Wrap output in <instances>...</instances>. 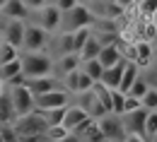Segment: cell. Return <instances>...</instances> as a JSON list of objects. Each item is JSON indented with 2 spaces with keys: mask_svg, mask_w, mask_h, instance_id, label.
<instances>
[{
  "mask_svg": "<svg viewBox=\"0 0 157 142\" xmlns=\"http://www.w3.org/2000/svg\"><path fill=\"white\" fill-rule=\"evenodd\" d=\"M87 118H90V116H87V111H85L82 106H78V104H75V106H68V108H65V118H63V125H65V128L73 133V130L78 128L80 123H85Z\"/></svg>",
  "mask_w": 157,
  "mask_h": 142,
  "instance_id": "e0dca14e",
  "label": "cell"
},
{
  "mask_svg": "<svg viewBox=\"0 0 157 142\" xmlns=\"http://www.w3.org/2000/svg\"><path fill=\"white\" fill-rule=\"evenodd\" d=\"M82 70L92 82H99L101 72H104V65L99 63V58H92V60H82Z\"/></svg>",
  "mask_w": 157,
  "mask_h": 142,
  "instance_id": "d4e9b609",
  "label": "cell"
},
{
  "mask_svg": "<svg viewBox=\"0 0 157 142\" xmlns=\"http://www.w3.org/2000/svg\"><path fill=\"white\" fill-rule=\"evenodd\" d=\"M15 58H20V48H15V46H10V43L2 41V48H0V65L15 60Z\"/></svg>",
  "mask_w": 157,
  "mask_h": 142,
  "instance_id": "d6a6232c",
  "label": "cell"
},
{
  "mask_svg": "<svg viewBox=\"0 0 157 142\" xmlns=\"http://www.w3.org/2000/svg\"><path fill=\"white\" fill-rule=\"evenodd\" d=\"M44 135H46V140H48V142H60L63 137H68V135H70V130L60 123V125H48Z\"/></svg>",
  "mask_w": 157,
  "mask_h": 142,
  "instance_id": "f546056e",
  "label": "cell"
},
{
  "mask_svg": "<svg viewBox=\"0 0 157 142\" xmlns=\"http://www.w3.org/2000/svg\"><path fill=\"white\" fill-rule=\"evenodd\" d=\"M20 142H46V135H20Z\"/></svg>",
  "mask_w": 157,
  "mask_h": 142,
  "instance_id": "b9f144b4",
  "label": "cell"
},
{
  "mask_svg": "<svg viewBox=\"0 0 157 142\" xmlns=\"http://www.w3.org/2000/svg\"><path fill=\"white\" fill-rule=\"evenodd\" d=\"M78 106H82L85 111H87V116L90 118H101V116H106V113H111V111H106V106L97 99V94L90 89V92H82V94H78Z\"/></svg>",
  "mask_w": 157,
  "mask_h": 142,
  "instance_id": "7c38bea8",
  "label": "cell"
},
{
  "mask_svg": "<svg viewBox=\"0 0 157 142\" xmlns=\"http://www.w3.org/2000/svg\"><path fill=\"white\" fill-rule=\"evenodd\" d=\"M24 27H27L24 20H7L2 24V29H0L2 31V41L15 46V48H22V43H24Z\"/></svg>",
  "mask_w": 157,
  "mask_h": 142,
  "instance_id": "9c48e42d",
  "label": "cell"
},
{
  "mask_svg": "<svg viewBox=\"0 0 157 142\" xmlns=\"http://www.w3.org/2000/svg\"><path fill=\"white\" fill-rule=\"evenodd\" d=\"M78 2H80V0H58V2H56V7H58L60 12H68V10H70V7H75Z\"/></svg>",
  "mask_w": 157,
  "mask_h": 142,
  "instance_id": "60d3db41",
  "label": "cell"
},
{
  "mask_svg": "<svg viewBox=\"0 0 157 142\" xmlns=\"http://www.w3.org/2000/svg\"><path fill=\"white\" fill-rule=\"evenodd\" d=\"M56 51H58V56L75 53V48H73V34L70 31H60V36L56 39Z\"/></svg>",
  "mask_w": 157,
  "mask_h": 142,
  "instance_id": "83f0119b",
  "label": "cell"
},
{
  "mask_svg": "<svg viewBox=\"0 0 157 142\" xmlns=\"http://www.w3.org/2000/svg\"><path fill=\"white\" fill-rule=\"evenodd\" d=\"M2 92H5V82L0 80V94H2Z\"/></svg>",
  "mask_w": 157,
  "mask_h": 142,
  "instance_id": "c3c4849f",
  "label": "cell"
},
{
  "mask_svg": "<svg viewBox=\"0 0 157 142\" xmlns=\"http://www.w3.org/2000/svg\"><path fill=\"white\" fill-rule=\"evenodd\" d=\"M15 118L17 116H15V108H12V101H10V92H2L0 94V125L12 123Z\"/></svg>",
  "mask_w": 157,
  "mask_h": 142,
  "instance_id": "44dd1931",
  "label": "cell"
},
{
  "mask_svg": "<svg viewBox=\"0 0 157 142\" xmlns=\"http://www.w3.org/2000/svg\"><path fill=\"white\" fill-rule=\"evenodd\" d=\"M65 108L68 106H60V108H46V111H39L41 118L46 121V125H60L63 118H65Z\"/></svg>",
  "mask_w": 157,
  "mask_h": 142,
  "instance_id": "484cf974",
  "label": "cell"
},
{
  "mask_svg": "<svg viewBox=\"0 0 157 142\" xmlns=\"http://www.w3.org/2000/svg\"><path fill=\"white\" fill-rule=\"evenodd\" d=\"M60 106H70V99H68V92L58 87L53 92H46V94H39L36 96V111H46V108H60Z\"/></svg>",
  "mask_w": 157,
  "mask_h": 142,
  "instance_id": "30bf717a",
  "label": "cell"
},
{
  "mask_svg": "<svg viewBox=\"0 0 157 142\" xmlns=\"http://www.w3.org/2000/svg\"><path fill=\"white\" fill-rule=\"evenodd\" d=\"M152 60V43L150 41H138L136 43V63L140 65V67H145L147 63Z\"/></svg>",
  "mask_w": 157,
  "mask_h": 142,
  "instance_id": "603a6c76",
  "label": "cell"
},
{
  "mask_svg": "<svg viewBox=\"0 0 157 142\" xmlns=\"http://www.w3.org/2000/svg\"><path fill=\"white\" fill-rule=\"evenodd\" d=\"M155 12H157V0H140V15L155 17Z\"/></svg>",
  "mask_w": 157,
  "mask_h": 142,
  "instance_id": "8d00e7d4",
  "label": "cell"
},
{
  "mask_svg": "<svg viewBox=\"0 0 157 142\" xmlns=\"http://www.w3.org/2000/svg\"><path fill=\"white\" fill-rule=\"evenodd\" d=\"M36 24L44 27L48 34H53V31H58L60 29V22H63V12H60L56 5H44L41 10H36Z\"/></svg>",
  "mask_w": 157,
  "mask_h": 142,
  "instance_id": "ba28073f",
  "label": "cell"
},
{
  "mask_svg": "<svg viewBox=\"0 0 157 142\" xmlns=\"http://www.w3.org/2000/svg\"><path fill=\"white\" fill-rule=\"evenodd\" d=\"M140 77V65L136 60H123V75H121V84H118V89L123 92V94H128V89L133 87V82Z\"/></svg>",
  "mask_w": 157,
  "mask_h": 142,
  "instance_id": "2e32d148",
  "label": "cell"
},
{
  "mask_svg": "<svg viewBox=\"0 0 157 142\" xmlns=\"http://www.w3.org/2000/svg\"><path fill=\"white\" fill-rule=\"evenodd\" d=\"M22 58V75L24 77H48L53 75V60L51 56H46L44 51H34V53H24Z\"/></svg>",
  "mask_w": 157,
  "mask_h": 142,
  "instance_id": "6da1fadb",
  "label": "cell"
},
{
  "mask_svg": "<svg viewBox=\"0 0 157 142\" xmlns=\"http://www.w3.org/2000/svg\"><path fill=\"white\" fill-rule=\"evenodd\" d=\"M104 142H111V140H104Z\"/></svg>",
  "mask_w": 157,
  "mask_h": 142,
  "instance_id": "db71d44e",
  "label": "cell"
},
{
  "mask_svg": "<svg viewBox=\"0 0 157 142\" xmlns=\"http://www.w3.org/2000/svg\"><path fill=\"white\" fill-rule=\"evenodd\" d=\"M5 2H7V0H0V12H2V7H5Z\"/></svg>",
  "mask_w": 157,
  "mask_h": 142,
  "instance_id": "681fc988",
  "label": "cell"
},
{
  "mask_svg": "<svg viewBox=\"0 0 157 142\" xmlns=\"http://www.w3.org/2000/svg\"><path fill=\"white\" fill-rule=\"evenodd\" d=\"M118 5H123V7H128V5H131V2H133V0H116Z\"/></svg>",
  "mask_w": 157,
  "mask_h": 142,
  "instance_id": "f6af8a7d",
  "label": "cell"
},
{
  "mask_svg": "<svg viewBox=\"0 0 157 142\" xmlns=\"http://www.w3.org/2000/svg\"><path fill=\"white\" fill-rule=\"evenodd\" d=\"M92 92L97 94L99 101L106 106V111H111V89H109L106 84H101V82H94V84H92Z\"/></svg>",
  "mask_w": 157,
  "mask_h": 142,
  "instance_id": "f1b7e54d",
  "label": "cell"
},
{
  "mask_svg": "<svg viewBox=\"0 0 157 142\" xmlns=\"http://www.w3.org/2000/svg\"><path fill=\"white\" fill-rule=\"evenodd\" d=\"M12 125H15V130L20 133V135H44L46 133V121L41 118L39 111H34V113H27V116H17L15 121H12Z\"/></svg>",
  "mask_w": 157,
  "mask_h": 142,
  "instance_id": "8992f818",
  "label": "cell"
},
{
  "mask_svg": "<svg viewBox=\"0 0 157 142\" xmlns=\"http://www.w3.org/2000/svg\"><path fill=\"white\" fill-rule=\"evenodd\" d=\"M140 106L145 108V111H157V89H147V94L140 99Z\"/></svg>",
  "mask_w": 157,
  "mask_h": 142,
  "instance_id": "e575fe53",
  "label": "cell"
},
{
  "mask_svg": "<svg viewBox=\"0 0 157 142\" xmlns=\"http://www.w3.org/2000/svg\"><path fill=\"white\" fill-rule=\"evenodd\" d=\"M94 12L90 5H75L68 12H63V22H60V31H75L80 27H92L94 24Z\"/></svg>",
  "mask_w": 157,
  "mask_h": 142,
  "instance_id": "7a4b0ae2",
  "label": "cell"
},
{
  "mask_svg": "<svg viewBox=\"0 0 157 142\" xmlns=\"http://www.w3.org/2000/svg\"><path fill=\"white\" fill-rule=\"evenodd\" d=\"M143 77L147 80V84H150L152 89H157V65H152V67H147V70L143 72Z\"/></svg>",
  "mask_w": 157,
  "mask_h": 142,
  "instance_id": "f35d334b",
  "label": "cell"
},
{
  "mask_svg": "<svg viewBox=\"0 0 157 142\" xmlns=\"http://www.w3.org/2000/svg\"><path fill=\"white\" fill-rule=\"evenodd\" d=\"M24 87H27L34 96H39V94H46V92L58 89V80H56L53 75H48V77H24Z\"/></svg>",
  "mask_w": 157,
  "mask_h": 142,
  "instance_id": "4fadbf2b",
  "label": "cell"
},
{
  "mask_svg": "<svg viewBox=\"0 0 157 142\" xmlns=\"http://www.w3.org/2000/svg\"><path fill=\"white\" fill-rule=\"evenodd\" d=\"M10 101H12V108H15V116H27V113L36 111V96L24 84L10 87Z\"/></svg>",
  "mask_w": 157,
  "mask_h": 142,
  "instance_id": "3957f363",
  "label": "cell"
},
{
  "mask_svg": "<svg viewBox=\"0 0 157 142\" xmlns=\"http://www.w3.org/2000/svg\"><path fill=\"white\" fill-rule=\"evenodd\" d=\"M60 142H82V140H80V137H78V135H75V133H70L68 137H63V140H60Z\"/></svg>",
  "mask_w": 157,
  "mask_h": 142,
  "instance_id": "ee69618b",
  "label": "cell"
},
{
  "mask_svg": "<svg viewBox=\"0 0 157 142\" xmlns=\"http://www.w3.org/2000/svg\"><path fill=\"white\" fill-rule=\"evenodd\" d=\"M46 46H48V31L44 27H39L36 22H27V27H24V43H22L24 53L44 51Z\"/></svg>",
  "mask_w": 157,
  "mask_h": 142,
  "instance_id": "5b68a950",
  "label": "cell"
},
{
  "mask_svg": "<svg viewBox=\"0 0 157 142\" xmlns=\"http://www.w3.org/2000/svg\"><path fill=\"white\" fill-rule=\"evenodd\" d=\"M0 133H2V142H20V133L15 130V125H12V123L0 125Z\"/></svg>",
  "mask_w": 157,
  "mask_h": 142,
  "instance_id": "d590c367",
  "label": "cell"
},
{
  "mask_svg": "<svg viewBox=\"0 0 157 142\" xmlns=\"http://www.w3.org/2000/svg\"><path fill=\"white\" fill-rule=\"evenodd\" d=\"M147 89H150V84H147V80L140 75V77L133 82V87L128 89V94H131V96H136V99H143V96L147 94Z\"/></svg>",
  "mask_w": 157,
  "mask_h": 142,
  "instance_id": "4dcf8cb0",
  "label": "cell"
},
{
  "mask_svg": "<svg viewBox=\"0 0 157 142\" xmlns=\"http://www.w3.org/2000/svg\"><path fill=\"white\" fill-rule=\"evenodd\" d=\"M0 48H2V41H0Z\"/></svg>",
  "mask_w": 157,
  "mask_h": 142,
  "instance_id": "f5cc1de1",
  "label": "cell"
},
{
  "mask_svg": "<svg viewBox=\"0 0 157 142\" xmlns=\"http://www.w3.org/2000/svg\"><path fill=\"white\" fill-rule=\"evenodd\" d=\"M99 51H101V43H99V39L92 34L90 39H87V43L82 46V51H80V58L82 60H92V58H99Z\"/></svg>",
  "mask_w": 157,
  "mask_h": 142,
  "instance_id": "cb8c5ba5",
  "label": "cell"
},
{
  "mask_svg": "<svg viewBox=\"0 0 157 142\" xmlns=\"http://www.w3.org/2000/svg\"><path fill=\"white\" fill-rule=\"evenodd\" d=\"M99 63H101L104 67L118 65V63H123V53L118 51V46H101V51H99Z\"/></svg>",
  "mask_w": 157,
  "mask_h": 142,
  "instance_id": "ffe728a7",
  "label": "cell"
},
{
  "mask_svg": "<svg viewBox=\"0 0 157 142\" xmlns=\"http://www.w3.org/2000/svg\"><path fill=\"white\" fill-rule=\"evenodd\" d=\"M53 67H56V72L63 77V75H68V72H73V70H80V67H82V58H80V53H65V56H58V58H56Z\"/></svg>",
  "mask_w": 157,
  "mask_h": 142,
  "instance_id": "5bb4252c",
  "label": "cell"
},
{
  "mask_svg": "<svg viewBox=\"0 0 157 142\" xmlns=\"http://www.w3.org/2000/svg\"><path fill=\"white\" fill-rule=\"evenodd\" d=\"M121 118H123V125H126V133H128V135H140V137H145V121H147V111H145L143 106L136 108V111L123 113Z\"/></svg>",
  "mask_w": 157,
  "mask_h": 142,
  "instance_id": "8fae6325",
  "label": "cell"
},
{
  "mask_svg": "<svg viewBox=\"0 0 157 142\" xmlns=\"http://www.w3.org/2000/svg\"><path fill=\"white\" fill-rule=\"evenodd\" d=\"M152 46H157V27H155V34H152V41H150Z\"/></svg>",
  "mask_w": 157,
  "mask_h": 142,
  "instance_id": "bcb514c9",
  "label": "cell"
},
{
  "mask_svg": "<svg viewBox=\"0 0 157 142\" xmlns=\"http://www.w3.org/2000/svg\"><path fill=\"white\" fill-rule=\"evenodd\" d=\"M0 29H2V24H0Z\"/></svg>",
  "mask_w": 157,
  "mask_h": 142,
  "instance_id": "11a10c76",
  "label": "cell"
},
{
  "mask_svg": "<svg viewBox=\"0 0 157 142\" xmlns=\"http://www.w3.org/2000/svg\"><path fill=\"white\" fill-rule=\"evenodd\" d=\"M70 34H73V48H75V53H80L82 46L87 43V39L92 36V27H80V29L70 31Z\"/></svg>",
  "mask_w": 157,
  "mask_h": 142,
  "instance_id": "4316f807",
  "label": "cell"
},
{
  "mask_svg": "<svg viewBox=\"0 0 157 142\" xmlns=\"http://www.w3.org/2000/svg\"><path fill=\"white\" fill-rule=\"evenodd\" d=\"M92 84L94 82L90 80L87 75H85V70L80 67V70H73V72H68V75H63V89L68 92V94H82V92H90L92 89Z\"/></svg>",
  "mask_w": 157,
  "mask_h": 142,
  "instance_id": "52a82bcc",
  "label": "cell"
},
{
  "mask_svg": "<svg viewBox=\"0 0 157 142\" xmlns=\"http://www.w3.org/2000/svg\"><path fill=\"white\" fill-rule=\"evenodd\" d=\"M22 2H24V5L29 7V12H36V10H41L44 5H48L46 0H22Z\"/></svg>",
  "mask_w": 157,
  "mask_h": 142,
  "instance_id": "ab89813d",
  "label": "cell"
},
{
  "mask_svg": "<svg viewBox=\"0 0 157 142\" xmlns=\"http://www.w3.org/2000/svg\"><path fill=\"white\" fill-rule=\"evenodd\" d=\"M121 142H147L145 137H140V135H126Z\"/></svg>",
  "mask_w": 157,
  "mask_h": 142,
  "instance_id": "7bdbcfd3",
  "label": "cell"
},
{
  "mask_svg": "<svg viewBox=\"0 0 157 142\" xmlns=\"http://www.w3.org/2000/svg\"><path fill=\"white\" fill-rule=\"evenodd\" d=\"M17 75H22V58H15V60L0 65V80L5 82V84L12 80V77H17Z\"/></svg>",
  "mask_w": 157,
  "mask_h": 142,
  "instance_id": "7402d4cb",
  "label": "cell"
},
{
  "mask_svg": "<svg viewBox=\"0 0 157 142\" xmlns=\"http://www.w3.org/2000/svg\"><path fill=\"white\" fill-rule=\"evenodd\" d=\"M121 75H123V63L111 65V67H104V72H101L99 82L106 84L109 89H118V84H121Z\"/></svg>",
  "mask_w": 157,
  "mask_h": 142,
  "instance_id": "d6986e66",
  "label": "cell"
},
{
  "mask_svg": "<svg viewBox=\"0 0 157 142\" xmlns=\"http://www.w3.org/2000/svg\"><path fill=\"white\" fill-rule=\"evenodd\" d=\"M145 137L157 140V111H147V121H145Z\"/></svg>",
  "mask_w": 157,
  "mask_h": 142,
  "instance_id": "1f68e13d",
  "label": "cell"
},
{
  "mask_svg": "<svg viewBox=\"0 0 157 142\" xmlns=\"http://www.w3.org/2000/svg\"><path fill=\"white\" fill-rule=\"evenodd\" d=\"M97 128L101 130L104 140H111V142H121L128 133H126V125H123V118L118 113H106L97 118Z\"/></svg>",
  "mask_w": 157,
  "mask_h": 142,
  "instance_id": "277c9868",
  "label": "cell"
},
{
  "mask_svg": "<svg viewBox=\"0 0 157 142\" xmlns=\"http://www.w3.org/2000/svg\"><path fill=\"white\" fill-rule=\"evenodd\" d=\"M99 10H92L94 17H101V20H121L123 17V5H118L116 0H101L97 5Z\"/></svg>",
  "mask_w": 157,
  "mask_h": 142,
  "instance_id": "9a60e30c",
  "label": "cell"
},
{
  "mask_svg": "<svg viewBox=\"0 0 157 142\" xmlns=\"http://www.w3.org/2000/svg\"><path fill=\"white\" fill-rule=\"evenodd\" d=\"M136 108H140V99L131 96V94H126V101H123V113H128V111H136ZM123 113H121V116H123Z\"/></svg>",
  "mask_w": 157,
  "mask_h": 142,
  "instance_id": "74e56055",
  "label": "cell"
},
{
  "mask_svg": "<svg viewBox=\"0 0 157 142\" xmlns=\"http://www.w3.org/2000/svg\"><path fill=\"white\" fill-rule=\"evenodd\" d=\"M152 22H155V24H157V12H155V17H152Z\"/></svg>",
  "mask_w": 157,
  "mask_h": 142,
  "instance_id": "816d5d0a",
  "label": "cell"
},
{
  "mask_svg": "<svg viewBox=\"0 0 157 142\" xmlns=\"http://www.w3.org/2000/svg\"><path fill=\"white\" fill-rule=\"evenodd\" d=\"M46 2H48V5H56V2H58V0H46Z\"/></svg>",
  "mask_w": 157,
  "mask_h": 142,
  "instance_id": "f907efd6",
  "label": "cell"
},
{
  "mask_svg": "<svg viewBox=\"0 0 157 142\" xmlns=\"http://www.w3.org/2000/svg\"><path fill=\"white\" fill-rule=\"evenodd\" d=\"M123 101H126V94L121 89H111V113H123Z\"/></svg>",
  "mask_w": 157,
  "mask_h": 142,
  "instance_id": "836d02e7",
  "label": "cell"
},
{
  "mask_svg": "<svg viewBox=\"0 0 157 142\" xmlns=\"http://www.w3.org/2000/svg\"><path fill=\"white\" fill-rule=\"evenodd\" d=\"M2 15L7 17V20H24L29 17V7L22 2V0H7L5 2V7H2Z\"/></svg>",
  "mask_w": 157,
  "mask_h": 142,
  "instance_id": "ac0fdd59",
  "label": "cell"
},
{
  "mask_svg": "<svg viewBox=\"0 0 157 142\" xmlns=\"http://www.w3.org/2000/svg\"><path fill=\"white\" fill-rule=\"evenodd\" d=\"M152 60L157 63V46H152Z\"/></svg>",
  "mask_w": 157,
  "mask_h": 142,
  "instance_id": "7dc6e473",
  "label": "cell"
}]
</instances>
